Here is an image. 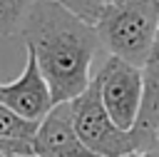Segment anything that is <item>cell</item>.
Returning a JSON list of instances; mask_svg holds the SVG:
<instances>
[{"instance_id":"6da1fadb","label":"cell","mask_w":159,"mask_h":157,"mask_svg":"<svg viewBox=\"0 0 159 157\" xmlns=\"http://www.w3.org/2000/svg\"><path fill=\"white\" fill-rule=\"evenodd\" d=\"M17 32L35 55L55 105L70 102L89 85L92 57L102 47L94 25L57 0H32Z\"/></svg>"},{"instance_id":"7a4b0ae2","label":"cell","mask_w":159,"mask_h":157,"mask_svg":"<svg viewBox=\"0 0 159 157\" xmlns=\"http://www.w3.org/2000/svg\"><path fill=\"white\" fill-rule=\"evenodd\" d=\"M94 30L109 55L142 67L159 30V0H127L119 5H104Z\"/></svg>"},{"instance_id":"3957f363","label":"cell","mask_w":159,"mask_h":157,"mask_svg":"<svg viewBox=\"0 0 159 157\" xmlns=\"http://www.w3.org/2000/svg\"><path fill=\"white\" fill-rule=\"evenodd\" d=\"M70 112H72V125L77 137L94 157H122V155L152 150V145L134 127L122 130L109 117V112L102 105L99 85L94 77L77 97L70 100Z\"/></svg>"},{"instance_id":"277c9868","label":"cell","mask_w":159,"mask_h":157,"mask_svg":"<svg viewBox=\"0 0 159 157\" xmlns=\"http://www.w3.org/2000/svg\"><path fill=\"white\" fill-rule=\"evenodd\" d=\"M94 80L99 85V97H102V105L109 112V117L122 130H132L137 125L142 100H144L142 67L109 55V60L102 65V70L94 75Z\"/></svg>"},{"instance_id":"5b68a950","label":"cell","mask_w":159,"mask_h":157,"mask_svg":"<svg viewBox=\"0 0 159 157\" xmlns=\"http://www.w3.org/2000/svg\"><path fill=\"white\" fill-rule=\"evenodd\" d=\"M0 102L30 122H40L52 110L55 102H52L50 85L40 72V65L30 50H27V62L20 77L12 82H0Z\"/></svg>"},{"instance_id":"8992f818","label":"cell","mask_w":159,"mask_h":157,"mask_svg":"<svg viewBox=\"0 0 159 157\" xmlns=\"http://www.w3.org/2000/svg\"><path fill=\"white\" fill-rule=\"evenodd\" d=\"M35 157H94L75 132L70 102H57L32 135Z\"/></svg>"},{"instance_id":"52a82bcc","label":"cell","mask_w":159,"mask_h":157,"mask_svg":"<svg viewBox=\"0 0 159 157\" xmlns=\"http://www.w3.org/2000/svg\"><path fill=\"white\" fill-rule=\"evenodd\" d=\"M142 77H144V100L142 110L137 117L134 130L152 145L157 147V125H159V30L154 35L152 50L142 65Z\"/></svg>"},{"instance_id":"ba28073f","label":"cell","mask_w":159,"mask_h":157,"mask_svg":"<svg viewBox=\"0 0 159 157\" xmlns=\"http://www.w3.org/2000/svg\"><path fill=\"white\" fill-rule=\"evenodd\" d=\"M40 122H30L22 120L20 115H15L7 105L0 102V142H12V140H32L35 130Z\"/></svg>"},{"instance_id":"9c48e42d","label":"cell","mask_w":159,"mask_h":157,"mask_svg":"<svg viewBox=\"0 0 159 157\" xmlns=\"http://www.w3.org/2000/svg\"><path fill=\"white\" fill-rule=\"evenodd\" d=\"M30 5L32 0H0V35L17 32Z\"/></svg>"},{"instance_id":"30bf717a","label":"cell","mask_w":159,"mask_h":157,"mask_svg":"<svg viewBox=\"0 0 159 157\" xmlns=\"http://www.w3.org/2000/svg\"><path fill=\"white\" fill-rule=\"evenodd\" d=\"M134 157H159V145L152 147V150H142V152H134Z\"/></svg>"},{"instance_id":"8fae6325","label":"cell","mask_w":159,"mask_h":157,"mask_svg":"<svg viewBox=\"0 0 159 157\" xmlns=\"http://www.w3.org/2000/svg\"><path fill=\"white\" fill-rule=\"evenodd\" d=\"M104 5H119V2H127V0H102Z\"/></svg>"},{"instance_id":"7c38bea8","label":"cell","mask_w":159,"mask_h":157,"mask_svg":"<svg viewBox=\"0 0 159 157\" xmlns=\"http://www.w3.org/2000/svg\"><path fill=\"white\" fill-rule=\"evenodd\" d=\"M157 145H159V125H157Z\"/></svg>"},{"instance_id":"4fadbf2b","label":"cell","mask_w":159,"mask_h":157,"mask_svg":"<svg viewBox=\"0 0 159 157\" xmlns=\"http://www.w3.org/2000/svg\"><path fill=\"white\" fill-rule=\"evenodd\" d=\"M122 157H134V152H132V155H122Z\"/></svg>"},{"instance_id":"5bb4252c","label":"cell","mask_w":159,"mask_h":157,"mask_svg":"<svg viewBox=\"0 0 159 157\" xmlns=\"http://www.w3.org/2000/svg\"><path fill=\"white\" fill-rule=\"evenodd\" d=\"M22 157H35V155H22Z\"/></svg>"}]
</instances>
